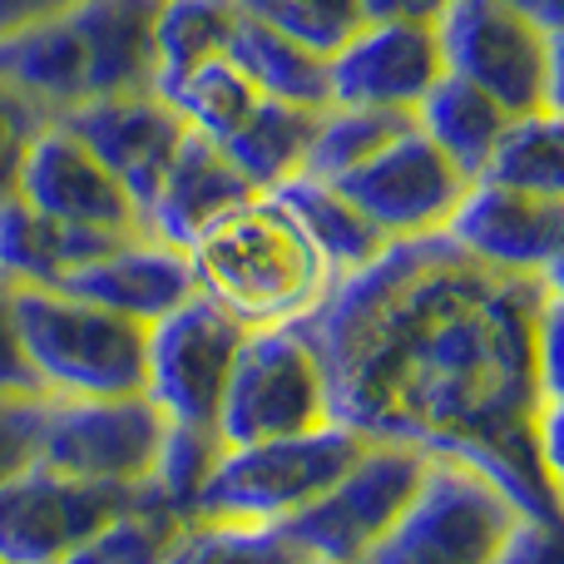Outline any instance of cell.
Here are the masks:
<instances>
[{
  "label": "cell",
  "mask_w": 564,
  "mask_h": 564,
  "mask_svg": "<svg viewBox=\"0 0 564 564\" xmlns=\"http://www.w3.org/2000/svg\"><path fill=\"white\" fill-rule=\"evenodd\" d=\"M297 327L337 426L480 470L525 520L560 525L564 282L421 234L332 278Z\"/></svg>",
  "instance_id": "obj_1"
},
{
  "label": "cell",
  "mask_w": 564,
  "mask_h": 564,
  "mask_svg": "<svg viewBox=\"0 0 564 564\" xmlns=\"http://www.w3.org/2000/svg\"><path fill=\"white\" fill-rule=\"evenodd\" d=\"M184 253L194 288L248 332L302 322L332 288L327 258L312 248L278 188H253L224 208Z\"/></svg>",
  "instance_id": "obj_2"
},
{
  "label": "cell",
  "mask_w": 564,
  "mask_h": 564,
  "mask_svg": "<svg viewBox=\"0 0 564 564\" xmlns=\"http://www.w3.org/2000/svg\"><path fill=\"white\" fill-rule=\"evenodd\" d=\"M154 6L159 0H79L15 35H0V75L50 115L154 89Z\"/></svg>",
  "instance_id": "obj_3"
},
{
  "label": "cell",
  "mask_w": 564,
  "mask_h": 564,
  "mask_svg": "<svg viewBox=\"0 0 564 564\" xmlns=\"http://www.w3.org/2000/svg\"><path fill=\"white\" fill-rule=\"evenodd\" d=\"M15 332L40 397H134L144 391V337L149 327L75 297L65 288H10Z\"/></svg>",
  "instance_id": "obj_4"
},
{
  "label": "cell",
  "mask_w": 564,
  "mask_h": 564,
  "mask_svg": "<svg viewBox=\"0 0 564 564\" xmlns=\"http://www.w3.org/2000/svg\"><path fill=\"white\" fill-rule=\"evenodd\" d=\"M367 446L347 426L327 421L302 436L224 446L188 520H238V525H282L307 500H317Z\"/></svg>",
  "instance_id": "obj_5"
},
{
  "label": "cell",
  "mask_w": 564,
  "mask_h": 564,
  "mask_svg": "<svg viewBox=\"0 0 564 564\" xmlns=\"http://www.w3.org/2000/svg\"><path fill=\"white\" fill-rule=\"evenodd\" d=\"M520 520L480 470L426 460L406 510L357 564H490Z\"/></svg>",
  "instance_id": "obj_6"
},
{
  "label": "cell",
  "mask_w": 564,
  "mask_h": 564,
  "mask_svg": "<svg viewBox=\"0 0 564 564\" xmlns=\"http://www.w3.org/2000/svg\"><path fill=\"white\" fill-rule=\"evenodd\" d=\"M446 75L476 85L506 115L560 109V35L500 0H451L436 20Z\"/></svg>",
  "instance_id": "obj_7"
},
{
  "label": "cell",
  "mask_w": 564,
  "mask_h": 564,
  "mask_svg": "<svg viewBox=\"0 0 564 564\" xmlns=\"http://www.w3.org/2000/svg\"><path fill=\"white\" fill-rule=\"evenodd\" d=\"M332 416L317 351L302 337L297 322L248 332L214 416V431L224 436V446L302 436V431H317Z\"/></svg>",
  "instance_id": "obj_8"
},
{
  "label": "cell",
  "mask_w": 564,
  "mask_h": 564,
  "mask_svg": "<svg viewBox=\"0 0 564 564\" xmlns=\"http://www.w3.org/2000/svg\"><path fill=\"white\" fill-rule=\"evenodd\" d=\"M164 436V411L134 391V397H75L50 401L40 416L35 460L59 476L95 480V486L144 490Z\"/></svg>",
  "instance_id": "obj_9"
},
{
  "label": "cell",
  "mask_w": 564,
  "mask_h": 564,
  "mask_svg": "<svg viewBox=\"0 0 564 564\" xmlns=\"http://www.w3.org/2000/svg\"><path fill=\"white\" fill-rule=\"evenodd\" d=\"M421 470H426V456L416 451L367 441L357 460L317 500H307L292 520H282V530L317 564H357L406 510Z\"/></svg>",
  "instance_id": "obj_10"
},
{
  "label": "cell",
  "mask_w": 564,
  "mask_h": 564,
  "mask_svg": "<svg viewBox=\"0 0 564 564\" xmlns=\"http://www.w3.org/2000/svg\"><path fill=\"white\" fill-rule=\"evenodd\" d=\"M248 327L234 322L218 302L194 292L149 322L144 337V397L169 421H214L224 381L234 371V357L243 347Z\"/></svg>",
  "instance_id": "obj_11"
},
{
  "label": "cell",
  "mask_w": 564,
  "mask_h": 564,
  "mask_svg": "<svg viewBox=\"0 0 564 564\" xmlns=\"http://www.w3.org/2000/svg\"><path fill=\"white\" fill-rule=\"evenodd\" d=\"M466 184L470 178L460 174L416 124L391 139L387 149H377L367 164L332 178V188H337L341 198H351L387 243L441 234V224L451 218V208H456Z\"/></svg>",
  "instance_id": "obj_12"
},
{
  "label": "cell",
  "mask_w": 564,
  "mask_h": 564,
  "mask_svg": "<svg viewBox=\"0 0 564 564\" xmlns=\"http://www.w3.org/2000/svg\"><path fill=\"white\" fill-rule=\"evenodd\" d=\"M149 490V486H144ZM144 490L95 486V480L59 476L50 466H25L0 486V560L6 564H55L59 555L89 540L99 525L129 510Z\"/></svg>",
  "instance_id": "obj_13"
},
{
  "label": "cell",
  "mask_w": 564,
  "mask_h": 564,
  "mask_svg": "<svg viewBox=\"0 0 564 564\" xmlns=\"http://www.w3.org/2000/svg\"><path fill=\"white\" fill-rule=\"evenodd\" d=\"M441 234L490 268L564 282V198L470 178Z\"/></svg>",
  "instance_id": "obj_14"
},
{
  "label": "cell",
  "mask_w": 564,
  "mask_h": 564,
  "mask_svg": "<svg viewBox=\"0 0 564 564\" xmlns=\"http://www.w3.org/2000/svg\"><path fill=\"white\" fill-rule=\"evenodd\" d=\"M15 198L30 204L35 214L55 218V224L89 228V234H115V238L144 234L134 198L109 178V169L59 119H50L35 134L25 164H20Z\"/></svg>",
  "instance_id": "obj_15"
},
{
  "label": "cell",
  "mask_w": 564,
  "mask_h": 564,
  "mask_svg": "<svg viewBox=\"0 0 564 564\" xmlns=\"http://www.w3.org/2000/svg\"><path fill=\"white\" fill-rule=\"evenodd\" d=\"M446 75L436 25L406 20H361L357 35L327 55V105L357 109H411Z\"/></svg>",
  "instance_id": "obj_16"
},
{
  "label": "cell",
  "mask_w": 564,
  "mask_h": 564,
  "mask_svg": "<svg viewBox=\"0 0 564 564\" xmlns=\"http://www.w3.org/2000/svg\"><path fill=\"white\" fill-rule=\"evenodd\" d=\"M55 119L109 169V178L134 198L139 218H144L149 194L159 188L178 139H184V119L164 105V95L159 89H129V95L89 99V105L65 109Z\"/></svg>",
  "instance_id": "obj_17"
},
{
  "label": "cell",
  "mask_w": 564,
  "mask_h": 564,
  "mask_svg": "<svg viewBox=\"0 0 564 564\" xmlns=\"http://www.w3.org/2000/svg\"><path fill=\"white\" fill-rule=\"evenodd\" d=\"M65 292L75 297H89L99 307L119 312V317L139 322H159L164 312H174L178 302L194 297V268H188V253L154 234H129L119 238L115 248L85 263L75 278H65Z\"/></svg>",
  "instance_id": "obj_18"
},
{
  "label": "cell",
  "mask_w": 564,
  "mask_h": 564,
  "mask_svg": "<svg viewBox=\"0 0 564 564\" xmlns=\"http://www.w3.org/2000/svg\"><path fill=\"white\" fill-rule=\"evenodd\" d=\"M248 194H253V184H248L243 169L224 154V144L184 129L164 178H159V188L144 204V234L164 238V243H174V248H188L224 208H234L238 198H248Z\"/></svg>",
  "instance_id": "obj_19"
},
{
  "label": "cell",
  "mask_w": 564,
  "mask_h": 564,
  "mask_svg": "<svg viewBox=\"0 0 564 564\" xmlns=\"http://www.w3.org/2000/svg\"><path fill=\"white\" fill-rule=\"evenodd\" d=\"M115 243V234L55 224L30 204H20L15 194L0 204V282L10 288H65V278H75Z\"/></svg>",
  "instance_id": "obj_20"
},
{
  "label": "cell",
  "mask_w": 564,
  "mask_h": 564,
  "mask_svg": "<svg viewBox=\"0 0 564 564\" xmlns=\"http://www.w3.org/2000/svg\"><path fill=\"white\" fill-rule=\"evenodd\" d=\"M317 115H322L317 105H292V99L258 95L248 119L228 139H218V144L243 169V178L253 188H282L288 178L302 174V159H307Z\"/></svg>",
  "instance_id": "obj_21"
},
{
  "label": "cell",
  "mask_w": 564,
  "mask_h": 564,
  "mask_svg": "<svg viewBox=\"0 0 564 564\" xmlns=\"http://www.w3.org/2000/svg\"><path fill=\"white\" fill-rule=\"evenodd\" d=\"M411 119H416V129L460 174L476 178L510 115L490 95H480L476 85H466V79H456V75H441L436 85L421 95V105L411 109Z\"/></svg>",
  "instance_id": "obj_22"
},
{
  "label": "cell",
  "mask_w": 564,
  "mask_h": 564,
  "mask_svg": "<svg viewBox=\"0 0 564 564\" xmlns=\"http://www.w3.org/2000/svg\"><path fill=\"white\" fill-rule=\"evenodd\" d=\"M224 55L243 69L258 95L292 99V105H317V109L327 105V59L282 40L278 30H268L263 20L243 15V10L234 15Z\"/></svg>",
  "instance_id": "obj_23"
},
{
  "label": "cell",
  "mask_w": 564,
  "mask_h": 564,
  "mask_svg": "<svg viewBox=\"0 0 564 564\" xmlns=\"http://www.w3.org/2000/svg\"><path fill=\"white\" fill-rule=\"evenodd\" d=\"M278 194L302 224V234L312 238V248L327 258L332 278L357 273L387 248V238L371 228V218L351 198H341L332 184H322V178H288Z\"/></svg>",
  "instance_id": "obj_24"
},
{
  "label": "cell",
  "mask_w": 564,
  "mask_h": 564,
  "mask_svg": "<svg viewBox=\"0 0 564 564\" xmlns=\"http://www.w3.org/2000/svg\"><path fill=\"white\" fill-rule=\"evenodd\" d=\"M476 178L520 188V194L564 198V119H560V109L510 115Z\"/></svg>",
  "instance_id": "obj_25"
},
{
  "label": "cell",
  "mask_w": 564,
  "mask_h": 564,
  "mask_svg": "<svg viewBox=\"0 0 564 564\" xmlns=\"http://www.w3.org/2000/svg\"><path fill=\"white\" fill-rule=\"evenodd\" d=\"M416 124L411 115L401 109H357V105H322L317 129H312V144L307 159H302V174L297 178H341L347 169L367 164L377 149H387L397 134Z\"/></svg>",
  "instance_id": "obj_26"
},
{
  "label": "cell",
  "mask_w": 564,
  "mask_h": 564,
  "mask_svg": "<svg viewBox=\"0 0 564 564\" xmlns=\"http://www.w3.org/2000/svg\"><path fill=\"white\" fill-rule=\"evenodd\" d=\"M238 0H159L154 6V89L224 55Z\"/></svg>",
  "instance_id": "obj_27"
},
{
  "label": "cell",
  "mask_w": 564,
  "mask_h": 564,
  "mask_svg": "<svg viewBox=\"0 0 564 564\" xmlns=\"http://www.w3.org/2000/svg\"><path fill=\"white\" fill-rule=\"evenodd\" d=\"M159 95L184 119V129H194V134H204V139H228L248 119V109L258 105V89L248 85V75L228 55H214V59H204V65H194L169 89H159Z\"/></svg>",
  "instance_id": "obj_28"
},
{
  "label": "cell",
  "mask_w": 564,
  "mask_h": 564,
  "mask_svg": "<svg viewBox=\"0 0 564 564\" xmlns=\"http://www.w3.org/2000/svg\"><path fill=\"white\" fill-rule=\"evenodd\" d=\"M164 564H317L282 525L184 520Z\"/></svg>",
  "instance_id": "obj_29"
},
{
  "label": "cell",
  "mask_w": 564,
  "mask_h": 564,
  "mask_svg": "<svg viewBox=\"0 0 564 564\" xmlns=\"http://www.w3.org/2000/svg\"><path fill=\"white\" fill-rule=\"evenodd\" d=\"M178 525H184V520H178L164 500H154L144 490L134 506L119 510L109 525H99L95 535L79 540V545L69 550V555H59L55 564H164Z\"/></svg>",
  "instance_id": "obj_30"
},
{
  "label": "cell",
  "mask_w": 564,
  "mask_h": 564,
  "mask_svg": "<svg viewBox=\"0 0 564 564\" xmlns=\"http://www.w3.org/2000/svg\"><path fill=\"white\" fill-rule=\"evenodd\" d=\"M218 456H224V436L214 431V421H169L164 416L159 456H154V470H149V496L164 500L178 520H188Z\"/></svg>",
  "instance_id": "obj_31"
},
{
  "label": "cell",
  "mask_w": 564,
  "mask_h": 564,
  "mask_svg": "<svg viewBox=\"0 0 564 564\" xmlns=\"http://www.w3.org/2000/svg\"><path fill=\"white\" fill-rule=\"evenodd\" d=\"M238 10L322 59L337 45H347L361 25L357 0H238Z\"/></svg>",
  "instance_id": "obj_32"
},
{
  "label": "cell",
  "mask_w": 564,
  "mask_h": 564,
  "mask_svg": "<svg viewBox=\"0 0 564 564\" xmlns=\"http://www.w3.org/2000/svg\"><path fill=\"white\" fill-rule=\"evenodd\" d=\"M50 119L55 115H50L40 99H30L25 89L10 85V79L0 75V204L15 194L20 164H25L30 144H35V134L50 124Z\"/></svg>",
  "instance_id": "obj_33"
},
{
  "label": "cell",
  "mask_w": 564,
  "mask_h": 564,
  "mask_svg": "<svg viewBox=\"0 0 564 564\" xmlns=\"http://www.w3.org/2000/svg\"><path fill=\"white\" fill-rule=\"evenodd\" d=\"M45 397H0V486L35 466Z\"/></svg>",
  "instance_id": "obj_34"
},
{
  "label": "cell",
  "mask_w": 564,
  "mask_h": 564,
  "mask_svg": "<svg viewBox=\"0 0 564 564\" xmlns=\"http://www.w3.org/2000/svg\"><path fill=\"white\" fill-rule=\"evenodd\" d=\"M0 397H40V381H35V371H30L25 351H20L10 282H0Z\"/></svg>",
  "instance_id": "obj_35"
},
{
  "label": "cell",
  "mask_w": 564,
  "mask_h": 564,
  "mask_svg": "<svg viewBox=\"0 0 564 564\" xmlns=\"http://www.w3.org/2000/svg\"><path fill=\"white\" fill-rule=\"evenodd\" d=\"M490 564H564L560 550V525H540V520H520L500 555Z\"/></svg>",
  "instance_id": "obj_36"
},
{
  "label": "cell",
  "mask_w": 564,
  "mask_h": 564,
  "mask_svg": "<svg viewBox=\"0 0 564 564\" xmlns=\"http://www.w3.org/2000/svg\"><path fill=\"white\" fill-rule=\"evenodd\" d=\"M451 0H357L361 20H406V25H436Z\"/></svg>",
  "instance_id": "obj_37"
},
{
  "label": "cell",
  "mask_w": 564,
  "mask_h": 564,
  "mask_svg": "<svg viewBox=\"0 0 564 564\" xmlns=\"http://www.w3.org/2000/svg\"><path fill=\"white\" fill-rule=\"evenodd\" d=\"M69 6H79V0H0V35H15V30L59 15Z\"/></svg>",
  "instance_id": "obj_38"
},
{
  "label": "cell",
  "mask_w": 564,
  "mask_h": 564,
  "mask_svg": "<svg viewBox=\"0 0 564 564\" xmlns=\"http://www.w3.org/2000/svg\"><path fill=\"white\" fill-rule=\"evenodd\" d=\"M500 6H510L516 15H525L530 25L550 30V35H564V0H500Z\"/></svg>",
  "instance_id": "obj_39"
},
{
  "label": "cell",
  "mask_w": 564,
  "mask_h": 564,
  "mask_svg": "<svg viewBox=\"0 0 564 564\" xmlns=\"http://www.w3.org/2000/svg\"><path fill=\"white\" fill-rule=\"evenodd\" d=\"M0 564H6V560H0Z\"/></svg>",
  "instance_id": "obj_40"
}]
</instances>
